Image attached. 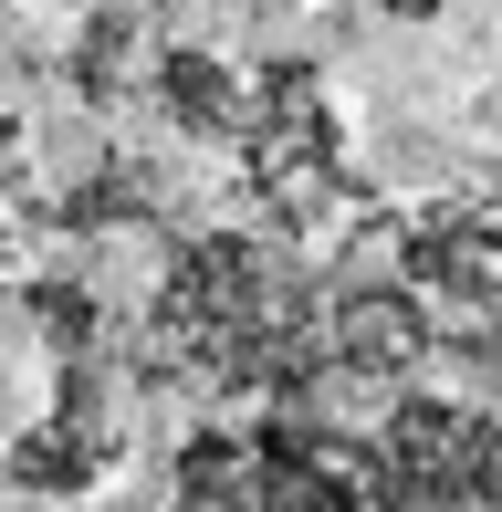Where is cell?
Instances as JSON below:
<instances>
[{"instance_id": "cell-1", "label": "cell", "mask_w": 502, "mask_h": 512, "mask_svg": "<svg viewBox=\"0 0 502 512\" xmlns=\"http://www.w3.org/2000/svg\"><path fill=\"white\" fill-rule=\"evenodd\" d=\"M168 345L220 387H262V377H293L314 345V314H304V283H293L272 251L251 241H210L189 272L168 283Z\"/></svg>"}, {"instance_id": "cell-2", "label": "cell", "mask_w": 502, "mask_h": 512, "mask_svg": "<svg viewBox=\"0 0 502 512\" xmlns=\"http://www.w3.org/2000/svg\"><path fill=\"white\" fill-rule=\"evenodd\" d=\"M387 512H502V418L471 398H408L377 429Z\"/></svg>"}]
</instances>
